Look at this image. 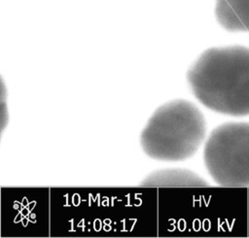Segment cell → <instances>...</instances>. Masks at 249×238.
I'll return each instance as SVG.
<instances>
[{"label":"cell","mask_w":249,"mask_h":238,"mask_svg":"<svg viewBox=\"0 0 249 238\" xmlns=\"http://www.w3.org/2000/svg\"><path fill=\"white\" fill-rule=\"evenodd\" d=\"M215 17L229 32H249V0H215Z\"/></svg>","instance_id":"5b68a950"},{"label":"cell","mask_w":249,"mask_h":238,"mask_svg":"<svg viewBox=\"0 0 249 238\" xmlns=\"http://www.w3.org/2000/svg\"><path fill=\"white\" fill-rule=\"evenodd\" d=\"M141 187H202L209 184L199 175L185 168H165L153 171L140 183Z\"/></svg>","instance_id":"277c9868"},{"label":"cell","mask_w":249,"mask_h":238,"mask_svg":"<svg viewBox=\"0 0 249 238\" xmlns=\"http://www.w3.org/2000/svg\"><path fill=\"white\" fill-rule=\"evenodd\" d=\"M195 97L227 116H249V48L240 45L204 51L187 72Z\"/></svg>","instance_id":"6da1fadb"},{"label":"cell","mask_w":249,"mask_h":238,"mask_svg":"<svg viewBox=\"0 0 249 238\" xmlns=\"http://www.w3.org/2000/svg\"><path fill=\"white\" fill-rule=\"evenodd\" d=\"M203 161L220 187H249V122L231 121L215 127L205 141Z\"/></svg>","instance_id":"3957f363"},{"label":"cell","mask_w":249,"mask_h":238,"mask_svg":"<svg viewBox=\"0 0 249 238\" xmlns=\"http://www.w3.org/2000/svg\"><path fill=\"white\" fill-rule=\"evenodd\" d=\"M206 128L205 118L194 103L175 99L154 112L140 134V144L154 159L181 161L197 152Z\"/></svg>","instance_id":"7a4b0ae2"}]
</instances>
